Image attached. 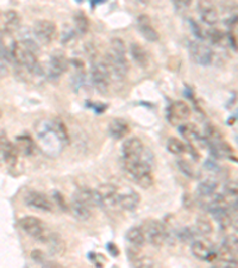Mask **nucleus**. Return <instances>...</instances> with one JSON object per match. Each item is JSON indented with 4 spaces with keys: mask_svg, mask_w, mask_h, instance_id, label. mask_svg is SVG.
Wrapping results in <instances>:
<instances>
[{
    "mask_svg": "<svg viewBox=\"0 0 238 268\" xmlns=\"http://www.w3.org/2000/svg\"><path fill=\"white\" fill-rule=\"evenodd\" d=\"M191 117V109L185 101L178 100L172 103L167 110V119L172 125H180Z\"/></svg>",
    "mask_w": 238,
    "mask_h": 268,
    "instance_id": "obj_9",
    "label": "nucleus"
},
{
    "mask_svg": "<svg viewBox=\"0 0 238 268\" xmlns=\"http://www.w3.org/2000/svg\"><path fill=\"white\" fill-rule=\"evenodd\" d=\"M19 225H21L23 231H25L29 236L41 242H45V238H47L49 233H47L45 225L40 218L34 217V216H25L19 221Z\"/></svg>",
    "mask_w": 238,
    "mask_h": 268,
    "instance_id": "obj_8",
    "label": "nucleus"
},
{
    "mask_svg": "<svg viewBox=\"0 0 238 268\" xmlns=\"http://www.w3.org/2000/svg\"><path fill=\"white\" fill-rule=\"evenodd\" d=\"M225 189L230 195L232 197H237V191H238V185L236 180H229L225 182Z\"/></svg>",
    "mask_w": 238,
    "mask_h": 268,
    "instance_id": "obj_38",
    "label": "nucleus"
},
{
    "mask_svg": "<svg viewBox=\"0 0 238 268\" xmlns=\"http://www.w3.org/2000/svg\"><path fill=\"white\" fill-rule=\"evenodd\" d=\"M24 202L29 208L36 209V210L44 212L53 211V203H51L50 199L45 194L40 193V192L37 191L29 192V193L25 195Z\"/></svg>",
    "mask_w": 238,
    "mask_h": 268,
    "instance_id": "obj_13",
    "label": "nucleus"
},
{
    "mask_svg": "<svg viewBox=\"0 0 238 268\" xmlns=\"http://www.w3.org/2000/svg\"><path fill=\"white\" fill-rule=\"evenodd\" d=\"M91 81L99 93L105 94L110 88L111 72L105 61H94L91 68Z\"/></svg>",
    "mask_w": 238,
    "mask_h": 268,
    "instance_id": "obj_4",
    "label": "nucleus"
},
{
    "mask_svg": "<svg viewBox=\"0 0 238 268\" xmlns=\"http://www.w3.org/2000/svg\"><path fill=\"white\" fill-rule=\"evenodd\" d=\"M167 150L173 155H181L187 153V145H185L177 137H171L167 141Z\"/></svg>",
    "mask_w": 238,
    "mask_h": 268,
    "instance_id": "obj_28",
    "label": "nucleus"
},
{
    "mask_svg": "<svg viewBox=\"0 0 238 268\" xmlns=\"http://www.w3.org/2000/svg\"><path fill=\"white\" fill-rule=\"evenodd\" d=\"M76 2H77V3H83V0H76Z\"/></svg>",
    "mask_w": 238,
    "mask_h": 268,
    "instance_id": "obj_48",
    "label": "nucleus"
},
{
    "mask_svg": "<svg viewBox=\"0 0 238 268\" xmlns=\"http://www.w3.org/2000/svg\"><path fill=\"white\" fill-rule=\"evenodd\" d=\"M107 250H109V253L112 255L113 257H117L119 255V249H118V247L116 246L115 243H112V242H111V243H107Z\"/></svg>",
    "mask_w": 238,
    "mask_h": 268,
    "instance_id": "obj_41",
    "label": "nucleus"
},
{
    "mask_svg": "<svg viewBox=\"0 0 238 268\" xmlns=\"http://www.w3.org/2000/svg\"><path fill=\"white\" fill-rule=\"evenodd\" d=\"M6 73H8V70H6L4 61L0 60V78L4 77V75H5Z\"/></svg>",
    "mask_w": 238,
    "mask_h": 268,
    "instance_id": "obj_44",
    "label": "nucleus"
},
{
    "mask_svg": "<svg viewBox=\"0 0 238 268\" xmlns=\"http://www.w3.org/2000/svg\"><path fill=\"white\" fill-rule=\"evenodd\" d=\"M44 243L48 244L49 250H50L51 254L54 255H63L66 253L67 249V244L64 242L63 238H62L58 234H48L47 238H45Z\"/></svg>",
    "mask_w": 238,
    "mask_h": 268,
    "instance_id": "obj_21",
    "label": "nucleus"
},
{
    "mask_svg": "<svg viewBox=\"0 0 238 268\" xmlns=\"http://www.w3.org/2000/svg\"><path fill=\"white\" fill-rule=\"evenodd\" d=\"M208 210L213 216V218L219 224L221 229L229 228L232 224V217H231L229 208L225 207H208Z\"/></svg>",
    "mask_w": 238,
    "mask_h": 268,
    "instance_id": "obj_19",
    "label": "nucleus"
},
{
    "mask_svg": "<svg viewBox=\"0 0 238 268\" xmlns=\"http://www.w3.org/2000/svg\"><path fill=\"white\" fill-rule=\"evenodd\" d=\"M18 150L5 135H0V163L5 162L8 165H16L18 159Z\"/></svg>",
    "mask_w": 238,
    "mask_h": 268,
    "instance_id": "obj_15",
    "label": "nucleus"
},
{
    "mask_svg": "<svg viewBox=\"0 0 238 268\" xmlns=\"http://www.w3.org/2000/svg\"><path fill=\"white\" fill-rule=\"evenodd\" d=\"M130 132L129 123L122 118L112 119L109 124V133L115 140H122Z\"/></svg>",
    "mask_w": 238,
    "mask_h": 268,
    "instance_id": "obj_20",
    "label": "nucleus"
},
{
    "mask_svg": "<svg viewBox=\"0 0 238 268\" xmlns=\"http://www.w3.org/2000/svg\"><path fill=\"white\" fill-rule=\"evenodd\" d=\"M2 114H3V112H2V110H0V118H2Z\"/></svg>",
    "mask_w": 238,
    "mask_h": 268,
    "instance_id": "obj_47",
    "label": "nucleus"
},
{
    "mask_svg": "<svg viewBox=\"0 0 238 268\" xmlns=\"http://www.w3.org/2000/svg\"><path fill=\"white\" fill-rule=\"evenodd\" d=\"M198 12L201 21L207 25H216L219 21V12L212 0H199Z\"/></svg>",
    "mask_w": 238,
    "mask_h": 268,
    "instance_id": "obj_12",
    "label": "nucleus"
},
{
    "mask_svg": "<svg viewBox=\"0 0 238 268\" xmlns=\"http://www.w3.org/2000/svg\"><path fill=\"white\" fill-rule=\"evenodd\" d=\"M89 104V107H91V109H93L94 110V112H96L97 114H102L103 112H105L106 109H107V105L106 104H93V103H87Z\"/></svg>",
    "mask_w": 238,
    "mask_h": 268,
    "instance_id": "obj_40",
    "label": "nucleus"
},
{
    "mask_svg": "<svg viewBox=\"0 0 238 268\" xmlns=\"http://www.w3.org/2000/svg\"><path fill=\"white\" fill-rule=\"evenodd\" d=\"M105 63L110 68L111 74L117 79H124L129 72V62L126 58V48L120 38H115L106 53Z\"/></svg>",
    "mask_w": 238,
    "mask_h": 268,
    "instance_id": "obj_1",
    "label": "nucleus"
},
{
    "mask_svg": "<svg viewBox=\"0 0 238 268\" xmlns=\"http://www.w3.org/2000/svg\"><path fill=\"white\" fill-rule=\"evenodd\" d=\"M229 40L231 42V45H232V48L234 49V50H236L237 49V40H236V35H233L232 32H230V35H229Z\"/></svg>",
    "mask_w": 238,
    "mask_h": 268,
    "instance_id": "obj_43",
    "label": "nucleus"
},
{
    "mask_svg": "<svg viewBox=\"0 0 238 268\" xmlns=\"http://www.w3.org/2000/svg\"><path fill=\"white\" fill-rule=\"evenodd\" d=\"M205 38H207V40H210V42L212 44H220L221 42L224 41L225 38V35L224 32L219 30V29L217 28H213V29H210V30L206 31V35H205Z\"/></svg>",
    "mask_w": 238,
    "mask_h": 268,
    "instance_id": "obj_34",
    "label": "nucleus"
},
{
    "mask_svg": "<svg viewBox=\"0 0 238 268\" xmlns=\"http://www.w3.org/2000/svg\"><path fill=\"white\" fill-rule=\"evenodd\" d=\"M192 254L195 257L201 261H208V262H214L218 260L217 251H214L208 246L206 242L204 241H193L192 243Z\"/></svg>",
    "mask_w": 238,
    "mask_h": 268,
    "instance_id": "obj_16",
    "label": "nucleus"
},
{
    "mask_svg": "<svg viewBox=\"0 0 238 268\" xmlns=\"http://www.w3.org/2000/svg\"><path fill=\"white\" fill-rule=\"evenodd\" d=\"M137 28L141 35L149 42L158 41V32L152 27V23L150 21V17L146 15H141L137 18Z\"/></svg>",
    "mask_w": 238,
    "mask_h": 268,
    "instance_id": "obj_17",
    "label": "nucleus"
},
{
    "mask_svg": "<svg viewBox=\"0 0 238 268\" xmlns=\"http://www.w3.org/2000/svg\"><path fill=\"white\" fill-rule=\"evenodd\" d=\"M122 153L123 160H139L144 154V146L139 139L131 137L123 143Z\"/></svg>",
    "mask_w": 238,
    "mask_h": 268,
    "instance_id": "obj_14",
    "label": "nucleus"
},
{
    "mask_svg": "<svg viewBox=\"0 0 238 268\" xmlns=\"http://www.w3.org/2000/svg\"><path fill=\"white\" fill-rule=\"evenodd\" d=\"M70 211L80 221H87L91 217V208L76 199H73L70 204Z\"/></svg>",
    "mask_w": 238,
    "mask_h": 268,
    "instance_id": "obj_24",
    "label": "nucleus"
},
{
    "mask_svg": "<svg viewBox=\"0 0 238 268\" xmlns=\"http://www.w3.org/2000/svg\"><path fill=\"white\" fill-rule=\"evenodd\" d=\"M5 31L6 32H12L15 30H17L19 28V23H21V19H19V16L17 15V12L15 11H9L6 12L5 15Z\"/></svg>",
    "mask_w": 238,
    "mask_h": 268,
    "instance_id": "obj_30",
    "label": "nucleus"
},
{
    "mask_svg": "<svg viewBox=\"0 0 238 268\" xmlns=\"http://www.w3.org/2000/svg\"><path fill=\"white\" fill-rule=\"evenodd\" d=\"M190 55L195 63L200 66H210L213 61V51L206 44L201 42H191L190 43Z\"/></svg>",
    "mask_w": 238,
    "mask_h": 268,
    "instance_id": "obj_10",
    "label": "nucleus"
},
{
    "mask_svg": "<svg viewBox=\"0 0 238 268\" xmlns=\"http://www.w3.org/2000/svg\"><path fill=\"white\" fill-rule=\"evenodd\" d=\"M173 2L175 3V5H177L178 8H188L193 0H173Z\"/></svg>",
    "mask_w": 238,
    "mask_h": 268,
    "instance_id": "obj_42",
    "label": "nucleus"
},
{
    "mask_svg": "<svg viewBox=\"0 0 238 268\" xmlns=\"http://www.w3.org/2000/svg\"><path fill=\"white\" fill-rule=\"evenodd\" d=\"M53 198L55 199V202L57 203V205L60 207L61 210L63 211H68L69 210V205H68V203L66 202V199H64L63 195H62V193H60L58 191H54L53 192Z\"/></svg>",
    "mask_w": 238,
    "mask_h": 268,
    "instance_id": "obj_35",
    "label": "nucleus"
},
{
    "mask_svg": "<svg viewBox=\"0 0 238 268\" xmlns=\"http://www.w3.org/2000/svg\"><path fill=\"white\" fill-rule=\"evenodd\" d=\"M31 259L37 263H45V255L43 251L40 249H35L31 251Z\"/></svg>",
    "mask_w": 238,
    "mask_h": 268,
    "instance_id": "obj_39",
    "label": "nucleus"
},
{
    "mask_svg": "<svg viewBox=\"0 0 238 268\" xmlns=\"http://www.w3.org/2000/svg\"><path fill=\"white\" fill-rule=\"evenodd\" d=\"M223 244L225 247H227L229 249H231L234 253H237V247H238V242H237V236L236 235H230L225 238V241L223 242Z\"/></svg>",
    "mask_w": 238,
    "mask_h": 268,
    "instance_id": "obj_36",
    "label": "nucleus"
},
{
    "mask_svg": "<svg viewBox=\"0 0 238 268\" xmlns=\"http://www.w3.org/2000/svg\"><path fill=\"white\" fill-rule=\"evenodd\" d=\"M12 61L19 67L24 68L29 73H41L42 68L38 62L37 54L34 53L21 41L11 42Z\"/></svg>",
    "mask_w": 238,
    "mask_h": 268,
    "instance_id": "obj_3",
    "label": "nucleus"
},
{
    "mask_svg": "<svg viewBox=\"0 0 238 268\" xmlns=\"http://www.w3.org/2000/svg\"><path fill=\"white\" fill-rule=\"evenodd\" d=\"M130 54L133 58V61L136 62L141 68H146L149 64V56L148 53L145 51V49L138 43H132L130 45Z\"/></svg>",
    "mask_w": 238,
    "mask_h": 268,
    "instance_id": "obj_23",
    "label": "nucleus"
},
{
    "mask_svg": "<svg viewBox=\"0 0 238 268\" xmlns=\"http://www.w3.org/2000/svg\"><path fill=\"white\" fill-rule=\"evenodd\" d=\"M141 228L143 234H144L145 241H148L151 246L161 247L166 243V230L164 223L155 220H146Z\"/></svg>",
    "mask_w": 238,
    "mask_h": 268,
    "instance_id": "obj_5",
    "label": "nucleus"
},
{
    "mask_svg": "<svg viewBox=\"0 0 238 268\" xmlns=\"http://www.w3.org/2000/svg\"><path fill=\"white\" fill-rule=\"evenodd\" d=\"M69 60L61 51H56L49 58L47 66V78L51 81H56L69 70Z\"/></svg>",
    "mask_w": 238,
    "mask_h": 268,
    "instance_id": "obj_6",
    "label": "nucleus"
},
{
    "mask_svg": "<svg viewBox=\"0 0 238 268\" xmlns=\"http://www.w3.org/2000/svg\"><path fill=\"white\" fill-rule=\"evenodd\" d=\"M190 23L192 25V29H193V34L195 35V37H198L199 40H205V35H206V31H205L204 29L201 28L197 22L192 21L191 19Z\"/></svg>",
    "mask_w": 238,
    "mask_h": 268,
    "instance_id": "obj_37",
    "label": "nucleus"
},
{
    "mask_svg": "<svg viewBox=\"0 0 238 268\" xmlns=\"http://www.w3.org/2000/svg\"><path fill=\"white\" fill-rule=\"evenodd\" d=\"M126 240H128L129 243H131V246L136 248L143 247L146 242L142 228L138 227H133L130 229L128 233H126Z\"/></svg>",
    "mask_w": 238,
    "mask_h": 268,
    "instance_id": "obj_26",
    "label": "nucleus"
},
{
    "mask_svg": "<svg viewBox=\"0 0 238 268\" xmlns=\"http://www.w3.org/2000/svg\"><path fill=\"white\" fill-rule=\"evenodd\" d=\"M141 203V195L136 193L135 191L130 189L129 192L125 193H119L118 199H117V207L122 208L123 210L126 211H133L138 207Z\"/></svg>",
    "mask_w": 238,
    "mask_h": 268,
    "instance_id": "obj_18",
    "label": "nucleus"
},
{
    "mask_svg": "<svg viewBox=\"0 0 238 268\" xmlns=\"http://www.w3.org/2000/svg\"><path fill=\"white\" fill-rule=\"evenodd\" d=\"M218 188V181L214 179H205L198 185V193L201 197H211L216 193Z\"/></svg>",
    "mask_w": 238,
    "mask_h": 268,
    "instance_id": "obj_27",
    "label": "nucleus"
},
{
    "mask_svg": "<svg viewBox=\"0 0 238 268\" xmlns=\"http://www.w3.org/2000/svg\"><path fill=\"white\" fill-rule=\"evenodd\" d=\"M17 148L18 153L25 155V156H31L35 152V142L29 135H23L17 137Z\"/></svg>",
    "mask_w": 238,
    "mask_h": 268,
    "instance_id": "obj_25",
    "label": "nucleus"
},
{
    "mask_svg": "<svg viewBox=\"0 0 238 268\" xmlns=\"http://www.w3.org/2000/svg\"><path fill=\"white\" fill-rule=\"evenodd\" d=\"M178 129L179 132L181 133V136L184 137L185 140H187L188 142H198L200 141V140H203L200 131H199V129L193 123L184 122L179 125Z\"/></svg>",
    "mask_w": 238,
    "mask_h": 268,
    "instance_id": "obj_22",
    "label": "nucleus"
},
{
    "mask_svg": "<svg viewBox=\"0 0 238 268\" xmlns=\"http://www.w3.org/2000/svg\"><path fill=\"white\" fill-rule=\"evenodd\" d=\"M195 231L192 228H180L177 230V240L181 241L182 243H190L194 240Z\"/></svg>",
    "mask_w": 238,
    "mask_h": 268,
    "instance_id": "obj_33",
    "label": "nucleus"
},
{
    "mask_svg": "<svg viewBox=\"0 0 238 268\" xmlns=\"http://www.w3.org/2000/svg\"><path fill=\"white\" fill-rule=\"evenodd\" d=\"M2 37H3V32L0 31V38H2Z\"/></svg>",
    "mask_w": 238,
    "mask_h": 268,
    "instance_id": "obj_46",
    "label": "nucleus"
},
{
    "mask_svg": "<svg viewBox=\"0 0 238 268\" xmlns=\"http://www.w3.org/2000/svg\"><path fill=\"white\" fill-rule=\"evenodd\" d=\"M123 168L139 187L150 188L154 185V176L149 161L143 159L123 160Z\"/></svg>",
    "mask_w": 238,
    "mask_h": 268,
    "instance_id": "obj_2",
    "label": "nucleus"
},
{
    "mask_svg": "<svg viewBox=\"0 0 238 268\" xmlns=\"http://www.w3.org/2000/svg\"><path fill=\"white\" fill-rule=\"evenodd\" d=\"M138 2H141V3H144V4H146V3H149V0H138Z\"/></svg>",
    "mask_w": 238,
    "mask_h": 268,
    "instance_id": "obj_45",
    "label": "nucleus"
},
{
    "mask_svg": "<svg viewBox=\"0 0 238 268\" xmlns=\"http://www.w3.org/2000/svg\"><path fill=\"white\" fill-rule=\"evenodd\" d=\"M74 25L75 31L79 32L80 35H85L89 32L90 21L84 12H77V14L74 16Z\"/></svg>",
    "mask_w": 238,
    "mask_h": 268,
    "instance_id": "obj_29",
    "label": "nucleus"
},
{
    "mask_svg": "<svg viewBox=\"0 0 238 268\" xmlns=\"http://www.w3.org/2000/svg\"><path fill=\"white\" fill-rule=\"evenodd\" d=\"M32 34L36 40L41 43L50 44L56 40L57 27L54 22L48 21V19H41L35 23Z\"/></svg>",
    "mask_w": 238,
    "mask_h": 268,
    "instance_id": "obj_7",
    "label": "nucleus"
},
{
    "mask_svg": "<svg viewBox=\"0 0 238 268\" xmlns=\"http://www.w3.org/2000/svg\"><path fill=\"white\" fill-rule=\"evenodd\" d=\"M98 198V207L113 208L117 205L118 199V188L112 184H103L96 189Z\"/></svg>",
    "mask_w": 238,
    "mask_h": 268,
    "instance_id": "obj_11",
    "label": "nucleus"
},
{
    "mask_svg": "<svg viewBox=\"0 0 238 268\" xmlns=\"http://www.w3.org/2000/svg\"><path fill=\"white\" fill-rule=\"evenodd\" d=\"M177 166H178V168L180 169V172L182 173V174L187 176V178L197 179L199 176L197 171L193 168V166H192L188 161H186V160H178Z\"/></svg>",
    "mask_w": 238,
    "mask_h": 268,
    "instance_id": "obj_31",
    "label": "nucleus"
},
{
    "mask_svg": "<svg viewBox=\"0 0 238 268\" xmlns=\"http://www.w3.org/2000/svg\"><path fill=\"white\" fill-rule=\"evenodd\" d=\"M195 229H197L199 234L204 235V236H208V235L213 233V225L207 218H199L197 224H195Z\"/></svg>",
    "mask_w": 238,
    "mask_h": 268,
    "instance_id": "obj_32",
    "label": "nucleus"
}]
</instances>
